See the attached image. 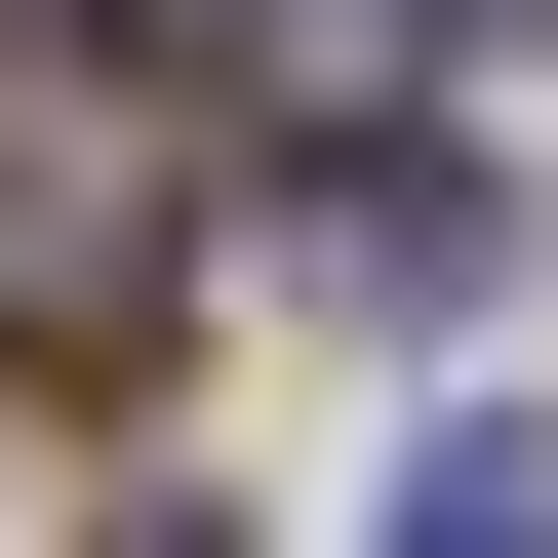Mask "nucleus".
Returning <instances> with one entry per match:
<instances>
[{
	"label": "nucleus",
	"mask_w": 558,
	"mask_h": 558,
	"mask_svg": "<svg viewBox=\"0 0 558 558\" xmlns=\"http://www.w3.org/2000/svg\"><path fill=\"white\" fill-rule=\"evenodd\" d=\"M160 319H199V160H160V81H120V40H0V360L120 399Z\"/></svg>",
	"instance_id": "obj_1"
}]
</instances>
